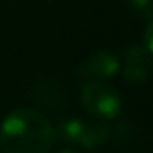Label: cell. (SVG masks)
Instances as JSON below:
<instances>
[{"label": "cell", "instance_id": "cell-1", "mask_svg": "<svg viewBox=\"0 0 153 153\" xmlns=\"http://www.w3.org/2000/svg\"><path fill=\"white\" fill-rule=\"evenodd\" d=\"M54 142V126L38 110L18 108L0 124L4 153H49Z\"/></svg>", "mask_w": 153, "mask_h": 153}, {"label": "cell", "instance_id": "cell-2", "mask_svg": "<svg viewBox=\"0 0 153 153\" xmlns=\"http://www.w3.org/2000/svg\"><path fill=\"white\" fill-rule=\"evenodd\" d=\"M81 105L88 112V115L103 123L117 119L123 110V101L119 92L114 87L106 85L105 81L85 83L81 90Z\"/></svg>", "mask_w": 153, "mask_h": 153}, {"label": "cell", "instance_id": "cell-3", "mask_svg": "<svg viewBox=\"0 0 153 153\" xmlns=\"http://www.w3.org/2000/svg\"><path fill=\"white\" fill-rule=\"evenodd\" d=\"M121 63L119 58L110 52V51H96L90 56H87L76 68V78L85 81V83H94V81H105L110 79L119 72Z\"/></svg>", "mask_w": 153, "mask_h": 153}, {"label": "cell", "instance_id": "cell-4", "mask_svg": "<svg viewBox=\"0 0 153 153\" xmlns=\"http://www.w3.org/2000/svg\"><path fill=\"white\" fill-rule=\"evenodd\" d=\"M151 54L142 45H131L126 51L124 65H123V76L130 85H140L144 83L151 74Z\"/></svg>", "mask_w": 153, "mask_h": 153}, {"label": "cell", "instance_id": "cell-5", "mask_svg": "<svg viewBox=\"0 0 153 153\" xmlns=\"http://www.w3.org/2000/svg\"><path fill=\"white\" fill-rule=\"evenodd\" d=\"M112 135V128L108 126V123H103V121H97V123H85V128H83V133L79 137V146L83 149H88V151H97L99 148H103L108 139Z\"/></svg>", "mask_w": 153, "mask_h": 153}, {"label": "cell", "instance_id": "cell-6", "mask_svg": "<svg viewBox=\"0 0 153 153\" xmlns=\"http://www.w3.org/2000/svg\"><path fill=\"white\" fill-rule=\"evenodd\" d=\"M83 128H85V121L81 119H76V117L63 119L54 128V139L61 140L63 144H78L83 133Z\"/></svg>", "mask_w": 153, "mask_h": 153}, {"label": "cell", "instance_id": "cell-7", "mask_svg": "<svg viewBox=\"0 0 153 153\" xmlns=\"http://www.w3.org/2000/svg\"><path fill=\"white\" fill-rule=\"evenodd\" d=\"M131 15L142 20H153V0H124Z\"/></svg>", "mask_w": 153, "mask_h": 153}, {"label": "cell", "instance_id": "cell-8", "mask_svg": "<svg viewBox=\"0 0 153 153\" xmlns=\"http://www.w3.org/2000/svg\"><path fill=\"white\" fill-rule=\"evenodd\" d=\"M144 47L149 54H153V20H149V24L144 31Z\"/></svg>", "mask_w": 153, "mask_h": 153}, {"label": "cell", "instance_id": "cell-9", "mask_svg": "<svg viewBox=\"0 0 153 153\" xmlns=\"http://www.w3.org/2000/svg\"><path fill=\"white\" fill-rule=\"evenodd\" d=\"M59 153H79V151H76L72 148H63V149H59Z\"/></svg>", "mask_w": 153, "mask_h": 153}]
</instances>
